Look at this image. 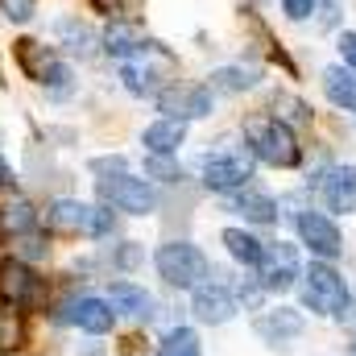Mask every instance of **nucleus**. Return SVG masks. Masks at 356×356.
Wrapping results in <instances>:
<instances>
[{
    "label": "nucleus",
    "mask_w": 356,
    "mask_h": 356,
    "mask_svg": "<svg viewBox=\"0 0 356 356\" xmlns=\"http://www.w3.org/2000/svg\"><path fill=\"white\" fill-rule=\"evenodd\" d=\"M38 224H42V211L29 203V199H8V203H0V245H17L21 236H29V232H38Z\"/></svg>",
    "instance_id": "19"
},
{
    "label": "nucleus",
    "mask_w": 356,
    "mask_h": 356,
    "mask_svg": "<svg viewBox=\"0 0 356 356\" xmlns=\"http://www.w3.org/2000/svg\"><path fill=\"white\" fill-rule=\"evenodd\" d=\"M315 186H319V199H323V207L332 216H353L356 211V166L336 162V166H327L315 178Z\"/></svg>",
    "instance_id": "15"
},
{
    "label": "nucleus",
    "mask_w": 356,
    "mask_h": 356,
    "mask_svg": "<svg viewBox=\"0 0 356 356\" xmlns=\"http://www.w3.org/2000/svg\"><path fill=\"white\" fill-rule=\"evenodd\" d=\"M257 79H261V71H257V67L232 63V67H216V71L207 75V88L216 91V95H245V91L257 88Z\"/></svg>",
    "instance_id": "24"
},
{
    "label": "nucleus",
    "mask_w": 356,
    "mask_h": 356,
    "mask_svg": "<svg viewBox=\"0 0 356 356\" xmlns=\"http://www.w3.org/2000/svg\"><path fill=\"white\" fill-rule=\"evenodd\" d=\"M0 302L4 307H17V311H33L46 302V277L29 261H21L17 253L13 257H0Z\"/></svg>",
    "instance_id": "6"
},
{
    "label": "nucleus",
    "mask_w": 356,
    "mask_h": 356,
    "mask_svg": "<svg viewBox=\"0 0 356 356\" xmlns=\"http://www.w3.org/2000/svg\"><path fill=\"white\" fill-rule=\"evenodd\" d=\"M154 104L170 120H203V116L216 112V91L207 83H170Z\"/></svg>",
    "instance_id": "11"
},
{
    "label": "nucleus",
    "mask_w": 356,
    "mask_h": 356,
    "mask_svg": "<svg viewBox=\"0 0 356 356\" xmlns=\"http://www.w3.org/2000/svg\"><path fill=\"white\" fill-rule=\"evenodd\" d=\"M120 83L137 99H158L170 83H178V54L170 46L145 38V46L120 63Z\"/></svg>",
    "instance_id": "2"
},
{
    "label": "nucleus",
    "mask_w": 356,
    "mask_h": 356,
    "mask_svg": "<svg viewBox=\"0 0 356 356\" xmlns=\"http://www.w3.org/2000/svg\"><path fill=\"white\" fill-rule=\"evenodd\" d=\"M315 13H319V29H336V21H340V0H315Z\"/></svg>",
    "instance_id": "35"
},
{
    "label": "nucleus",
    "mask_w": 356,
    "mask_h": 356,
    "mask_svg": "<svg viewBox=\"0 0 356 356\" xmlns=\"http://www.w3.org/2000/svg\"><path fill=\"white\" fill-rule=\"evenodd\" d=\"M294 290H298L302 311H311L319 319H336L344 311V302L353 298L348 277L332 266V261H315V257H311V266H302V277H298Z\"/></svg>",
    "instance_id": "3"
},
{
    "label": "nucleus",
    "mask_w": 356,
    "mask_h": 356,
    "mask_svg": "<svg viewBox=\"0 0 356 356\" xmlns=\"http://www.w3.org/2000/svg\"><path fill=\"white\" fill-rule=\"evenodd\" d=\"M261 286L269 294H286L298 286L302 277V257H298V245L290 241H266V257H261V269H257Z\"/></svg>",
    "instance_id": "10"
},
{
    "label": "nucleus",
    "mask_w": 356,
    "mask_h": 356,
    "mask_svg": "<svg viewBox=\"0 0 356 356\" xmlns=\"http://www.w3.org/2000/svg\"><path fill=\"white\" fill-rule=\"evenodd\" d=\"M286 21H311L315 17V0H282Z\"/></svg>",
    "instance_id": "36"
},
{
    "label": "nucleus",
    "mask_w": 356,
    "mask_h": 356,
    "mask_svg": "<svg viewBox=\"0 0 356 356\" xmlns=\"http://www.w3.org/2000/svg\"><path fill=\"white\" fill-rule=\"evenodd\" d=\"M141 46H145V25L137 17H112L99 33V54H108L112 63L133 58Z\"/></svg>",
    "instance_id": "16"
},
{
    "label": "nucleus",
    "mask_w": 356,
    "mask_h": 356,
    "mask_svg": "<svg viewBox=\"0 0 356 356\" xmlns=\"http://www.w3.org/2000/svg\"><path fill=\"white\" fill-rule=\"evenodd\" d=\"M236 311H241L236 290H232L228 282H220V277H207L203 286L191 290V315H195L199 323H207V327H224V323H232Z\"/></svg>",
    "instance_id": "9"
},
{
    "label": "nucleus",
    "mask_w": 356,
    "mask_h": 356,
    "mask_svg": "<svg viewBox=\"0 0 356 356\" xmlns=\"http://www.w3.org/2000/svg\"><path fill=\"white\" fill-rule=\"evenodd\" d=\"M54 38H58V46H67V54L79 58V63H91V58L99 54V33L91 29L88 21H79L75 13H67V17L54 21Z\"/></svg>",
    "instance_id": "18"
},
{
    "label": "nucleus",
    "mask_w": 356,
    "mask_h": 356,
    "mask_svg": "<svg viewBox=\"0 0 356 356\" xmlns=\"http://www.w3.org/2000/svg\"><path fill=\"white\" fill-rule=\"evenodd\" d=\"M224 211L228 216H241L245 224H277L282 216H277V199L266 195L261 186H241L236 195H224Z\"/></svg>",
    "instance_id": "17"
},
{
    "label": "nucleus",
    "mask_w": 356,
    "mask_h": 356,
    "mask_svg": "<svg viewBox=\"0 0 356 356\" xmlns=\"http://www.w3.org/2000/svg\"><path fill=\"white\" fill-rule=\"evenodd\" d=\"M0 186H4V191H17V175L8 170V162H4V158H0Z\"/></svg>",
    "instance_id": "38"
},
{
    "label": "nucleus",
    "mask_w": 356,
    "mask_h": 356,
    "mask_svg": "<svg viewBox=\"0 0 356 356\" xmlns=\"http://www.w3.org/2000/svg\"><path fill=\"white\" fill-rule=\"evenodd\" d=\"M249 4H261V0H249Z\"/></svg>",
    "instance_id": "42"
},
{
    "label": "nucleus",
    "mask_w": 356,
    "mask_h": 356,
    "mask_svg": "<svg viewBox=\"0 0 356 356\" xmlns=\"http://www.w3.org/2000/svg\"><path fill=\"white\" fill-rule=\"evenodd\" d=\"M58 63H63V58H58L46 42H33V38H21V42H17V67H21L33 83H42Z\"/></svg>",
    "instance_id": "23"
},
{
    "label": "nucleus",
    "mask_w": 356,
    "mask_h": 356,
    "mask_svg": "<svg viewBox=\"0 0 356 356\" xmlns=\"http://www.w3.org/2000/svg\"><path fill=\"white\" fill-rule=\"evenodd\" d=\"M158 356H203V340L195 327H170L158 344Z\"/></svg>",
    "instance_id": "27"
},
{
    "label": "nucleus",
    "mask_w": 356,
    "mask_h": 356,
    "mask_svg": "<svg viewBox=\"0 0 356 356\" xmlns=\"http://www.w3.org/2000/svg\"><path fill=\"white\" fill-rule=\"evenodd\" d=\"M336 50H340V63L356 71V33L353 29H340V33H336Z\"/></svg>",
    "instance_id": "34"
},
{
    "label": "nucleus",
    "mask_w": 356,
    "mask_h": 356,
    "mask_svg": "<svg viewBox=\"0 0 356 356\" xmlns=\"http://www.w3.org/2000/svg\"><path fill=\"white\" fill-rule=\"evenodd\" d=\"M54 319H58V323H71V327H79V332H88V336H108V332L116 327L112 302H108V298H95V294H79V298L63 302Z\"/></svg>",
    "instance_id": "12"
},
{
    "label": "nucleus",
    "mask_w": 356,
    "mask_h": 356,
    "mask_svg": "<svg viewBox=\"0 0 356 356\" xmlns=\"http://www.w3.org/2000/svg\"><path fill=\"white\" fill-rule=\"evenodd\" d=\"M95 4H99L104 13H112V17H120V13L129 8V0H95Z\"/></svg>",
    "instance_id": "39"
},
{
    "label": "nucleus",
    "mask_w": 356,
    "mask_h": 356,
    "mask_svg": "<svg viewBox=\"0 0 356 356\" xmlns=\"http://www.w3.org/2000/svg\"><path fill=\"white\" fill-rule=\"evenodd\" d=\"M220 241H224L228 257H232L241 269H249V273H257V269H261L266 241H261L257 232H249V228H224V232H220Z\"/></svg>",
    "instance_id": "22"
},
{
    "label": "nucleus",
    "mask_w": 356,
    "mask_h": 356,
    "mask_svg": "<svg viewBox=\"0 0 356 356\" xmlns=\"http://www.w3.org/2000/svg\"><path fill=\"white\" fill-rule=\"evenodd\" d=\"M253 166H257V158L249 154V145L220 141V149H207L199 158V182L211 195H236L241 186L253 182Z\"/></svg>",
    "instance_id": "4"
},
{
    "label": "nucleus",
    "mask_w": 356,
    "mask_h": 356,
    "mask_svg": "<svg viewBox=\"0 0 356 356\" xmlns=\"http://www.w3.org/2000/svg\"><path fill=\"white\" fill-rule=\"evenodd\" d=\"M25 340H29V332H25V311H17V307H4L0 302V356H13L25 348Z\"/></svg>",
    "instance_id": "26"
},
{
    "label": "nucleus",
    "mask_w": 356,
    "mask_h": 356,
    "mask_svg": "<svg viewBox=\"0 0 356 356\" xmlns=\"http://www.w3.org/2000/svg\"><path fill=\"white\" fill-rule=\"evenodd\" d=\"M79 356H104V348H83Z\"/></svg>",
    "instance_id": "40"
},
{
    "label": "nucleus",
    "mask_w": 356,
    "mask_h": 356,
    "mask_svg": "<svg viewBox=\"0 0 356 356\" xmlns=\"http://www.w3.org/2000/svg\"><path fill=\"white\" fill-rule=\"evenodd\" d=\"M129 170V162L120 158V154H108V158H91V175H99V182L104 178H116Z\"/></svg>",
    "instance_id": "33"
},
{
    "label": "nucleus",
    "mask_w": 356,
    "mask_h": 356,
    "mask_svg": "<svg viewBox=\"0 0 356 356\" xmlns=\"http://www.w3.org/2000/svg\"><path fill=\"white\" fill-rule=\"evenodd\" d=\"M13 249H17V257H21V261H29V266H38V261H46V257H50V241H46L42 232H29V236H21Z\"/></svg>",
    "instance_id": "31"
},
{
    "label": "nucleus",
    "mask_w": 356,
    "mask_h": 356,
    "mask_svg": "<svg viewBox=\"0 0 356 356\" xmlns=\"http://www.w3.org/2000/svg\"><path fill=\"white\" fill-rule=\"evenodd\" d=\"M145 261V245L141 241H124V245H112V253H108V266L116 269V273H133V269Z\"/></svg>",
    "instance_id": "30"
},
{
    "label": "nucleus",
    "mask_w": 356,
    "mask_h": 356,
    "mask_svg": "<svg viewBox=\"0 0 356 356\" xmlns=\"http://www.w3.org/2000/svg\"><path fill=\"white\" fill-rule=\"evenodd\" d=\"M0 17L13 25H25L38 17V0H0Z\"/></svg>",
    "instance_id": "32"
},
{
    "label": "nucleus",
    "mask_w": 356,
    "mask_h": 356,
    "mask_svg": "<svg viewBox=\"0 0 356 356\" xmlns=\"http://www.w3.org/2000/svg\"><path fill=\"white\" fill-rule=\"evenodd\" d=\"M336 319H340V323H344L348 332H356V294H353V298H348V302H344V311H340Z\"/></svg>",
    "instance_id": "37"
},
{
    "label": "nucleus",
    "mask_w": 356,
    "mask_h": 356,
    "mask_svg": "<svg viewBox=\"0 0 356 356\" xmlns=\"http://www.w3.org/2000/svg\"><path fill=\"white\" fill-rule=\"evenodd\" d=\"M323 95L332 99V108L356 112V71L353 67H344V63L327 67V71H323Z\"/></svg>",
    "instance_id": "25"
},
{
    "label": "nucleus",
    "mask_w": 356,
    "mask_h": 356,
    "mask_svg": "<svg viewBox=\"0 0 356 356\" xmlns=\"http://www.w3.org/2000/svg\"><path fill=\"white\" fill-rule=\"evenodd\" d=\"M294 232H298V245H302L315 261H336V257L344 253V232H340V224H336L327 211H319V207H307V211L294 220Z\"/></svg>",
    "instance_id": "8"
},
{
    "label": "nucleus",
    "mask_w": 356,
    "mask_h": 356,
    "mask_svg": "<svg viewBox=\"0 0 356 356\" xmlns=\"http://www.w3.org/2000/svg\"><path fill=\"white\" fill-rule=\"evenodd\" d=\"M186 145V120H154L141 129V149L145 154H166V158H178V149Z\"/></svg>",
    "instance_id": "21"
},
{
    "label": "nucleus",
    "mask_w": 356,
    "mask_h": 356,
    "mask_svg": "<svg viewBox=\"0 0 356 356\" xmlns=\"http://www.w3.org/2000/svg\"><path fill=\"white\" fill-rule=\"evenodd\" d=\"M104 298L112 302V311H116V319H154V294L141 286V282H133V277H108V286H104Z\"/></svg>",
    "instance_id": "14"
},
{
    "label": "nucleus",
    "mask_w": 356,
    "mask_h": 356,
    "mask_svg": "<svg viewBox=\"0 0 356 356\" xmlns=\"http://www.w3.org/2000/svg\"><path fill=\"white\" fill-rule=\"evenodd\" d=\"M253 332L269 348H286L290 340H298L307 332V315H302V307H266V311H257Z\"/></svg>",
    "instance_id": "13"
},
{
    "label": "nucleus",
    "mask_w": 356,
    "mask_h": 356,
    "mask_svg": "<svg viewBox=\"0 0 356 356\" xmlns=\"http://www.w3.org/2000/svg\"><path fill=\"white\" fill-rule=\"evenodd\" d=\"M241 137L249 145V154L261 162V166H273V170H294L302 162V145H298V133L277 120L273 112H253L245 124H241Z\"/></svg>",
    "instance_id": "1"
},
{
    "label": "nucleus",
    "mask_w": 356,
    "mask_h": 356,
    "mask_svg": "<svg viewBox=\"0 0 356 356\" xmlns=\"http://www.w3.org/2000/svg\"><path fill=\"white\" fill-rule=\"evenodd\" d=\"M42 91H46V99H50V104H67V99L79 91V79H75L71 63H58V67L42 79Z\"/></svg>",
    "instance_id": "28"
},
{
    "label": "nucleus",
    "mask_w": 356,
    "mask_h": 356,
    "mask_svg": "<svg viewBox=\"0 0 356 356\" xmlns=\"http://www.w3.org/2000/svg\"><path fill=\"white\" fill-rule=\"evenodd\" d=\"M99 203H108V207H116L124 216H154L158 203H162V195H158V186L149 178L124 170V175L99 182Z\"/></svg>",
    "instance_id": "7"
},
{
    "label": "nucleus",
    "mask_w": 356,
    "mask_h": 356,
    "mask_svg": "<svg viewBox=\"0 0 356 356\" xmlns=\"http://www.w3.org/2000/svg\"><path fill=\"white\" fill-rule=\"evenodd\" d=\"M141 162H145V178H149V182H182L178 158H166V154H141Z\"/></svg>",
    "instance_id": "29"
},
{
    "label": "nucleus",
    "mask_w": 356,
    "mask_h": 356,
    "mask_svg": "<svg viewBox=\"0 0 356 356\" xmlns=\"http://www.w3.org/2000/svg\"><path fill=\"white\" fill-rule=\"evenodd\" d=\"M154 269L170 290H195L211 277V261L195 241H162L154 253Z\"/></svg>",
    "instance_id": "5"
},
{
    "label": "nucleus",
    "mask_w": 356,
    "mask_h": 356,
    "mask_svg": "<svg viewBox=\"0 0 356 356\" xmlns=\"http://www.w3.org/2000/svg\"><path fill=\"white\" fill-rule=\"evenodd\" d=\"M88 220H91V203H83V199H54L46 207V228L63 232V236H83L88 241Z\"/></svg>",
    "instance_id": "20"
},
{
    "label": "nucleus",
    "mask_w": 356,
    "mask_h": 356,
    "mask_svg": "<svg viewBox=\"0 0 356 356\" xmlns=\"http://www.w3.org/2000/svg\"><path fill=\"white\" fill-rule=\"evenodd\" d=\"M344 356H356V340H353V344H348V348H344Z\"/></svg>",
    "instance_id": "41"
}]
</instances>
